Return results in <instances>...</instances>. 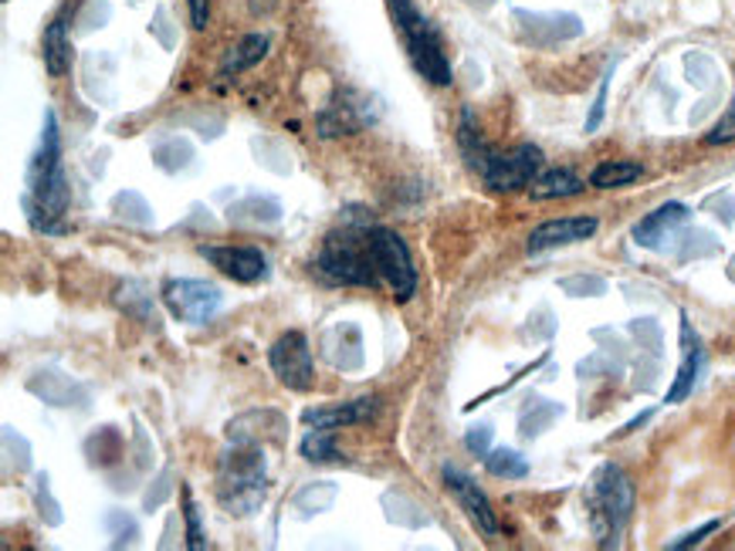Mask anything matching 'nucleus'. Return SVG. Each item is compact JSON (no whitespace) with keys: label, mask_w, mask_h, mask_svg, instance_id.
Returning <instances> with one entry per match:
<instances>
[{"label":"nucleus","mask_w":735,"mask_h":551,"mask_svg":"<svg viewBox=\"0 0 735 551\" xmlns=\"http://www.w3.org/2000/svg\"><path fill=\"white\" fill-rule=\"evenodd\" d=\"M630 332H633V338L641 342V348H648L651 356H661V325L654 322V318H637L633 325H630Z\"/></svg>","instance_id":"ea45409f"},{"label":"nucleus","mask_w":735,"mask_h":551,"mask_svg":"<svg viewBox=\"0 0 735 551\" xmlns=\"http://www.w3.org/2000/svg\"><path fill=\"white\" fill-rule=\"evenodd\" d=\"M183 518H187V548L201 551L207 541H204V528H201V511L193 505V494L183 490Z\"/></svg>","instance_id":"58836bf2"},{"label":"nucleus","mask_w":735,"mask_h":551,"mask_svg":"<svg viewBox=\"0 0 735 551\" xmlns=\"http://www.w3.org/2000/svg\"><path fill=\"white\" fill-rule=\"evenodd\" d=\"M709 145H725V142H735V91H732V102L725 109V116L715 122V129L705 136Z\"/></svg>","instance_id":"79ce46f5"},{"label":"nucleus","mask_w":735,"mask_h":551,"mask_svg":"<svg viewBox=\"0 0 735 551\" xmlns=\"http://www.w3.org/2000/svg\"><path fill=\"white\" fill-rule=\"evenodd\" d=\"M702 363H705V353H702V342L699 335L692 332V322L681 318V366H678V376L668 389V399L664 403H684L689 399V392L695 389V379L702 372Z\"/></svg>","instance_id":"f3484780"},{"label":"nucleus","mask_w":735,"mask_h":551,"mask_svg":"<svg viewBox=\"0 0 735 551\" xmlns=\"http://www.w3.org/2000/svg\"><path fill=\"white\" fill-rule=\"evenodd\" d=\"M163 302L170 309L173 318L180 322H190V325H204L211 322L221 305H224V294L217 284L211 281H198V278H173L163 284Z\"/></svg>","instance_id":"0eeeda50"},{"label":"nucleus","mask_w":735,"mask_h":551,"mask_svg":"<svg viewBox=\"0 0 735 551\" xmlns=\"http://www.w3.org/2000/svg\"><path fill=\"white\" fill-rule=\"evenodd\" d=\"M390 11H394V21L407 41V55H411L414 68L430 85H451V62L445 55V44H440V34L417 11L414 0H390Z\"/></svg>","instance_id":"39448f33"},{"label":"nucleus","mask_w":735,"mask_h":551,"mask_svg":"<svg viewBox=\"0 0 735 551\" xmlns=\"http://www.w3.org/2000/svg\"><path fill=\"white\" fill-rule=\"evenodd\" d=\"M715 528H718V521H709V525H702V528H699V531H689V534H684V538H678V541H671V544H668V548H671V551H681V548H692V544H699V541H705V538H709V534H712V531H715Z\"/></svg>","instance_id":"de8ad7c7"},{"label":"nucleus","mask_w":735,"mask_h":551,"mask_svg":"<svg viewBox=\"0 0 735 551\" xmlns=\"http://www.w3.org/2000/svg\"><path fill=\"white\" fill-rule=\"evenodd\" d=\"M187 4H190V21H193V28L204 31L207 21H211V0H187Z\"/></svg>","instance_id":"09e8293b"},{"label":"nucleus","mask_w":735,"mask_h":551,"mask_svg":"<svg viewBox=\"0 0 735 551\" xmlns=\"http://www.w3.org/2000/svg\"><path fill=\"white\" fill-rule=\"evenodd\" d=\"M34 508L47 528H58L65 521L62 505L52 497V480H47V474H34Z\"/></svg>","instance_id":"2f4dec72"},{"label":"nucleus","mask_w":735,"mask_h":551,"mask_svg":"<svg viewBox=\"0 0 735 551\" xmlns=\"http://www.w3.org/2000/svg\"><path fill=\"white\" fill-rule=\"evenodd\" d=\"M370 237H373V261H376L380 278L390 284L397 302H411L414 291H417V271H414V261H411V250H407L404 237L394 234V230H386V227H373Z\"/></svg>","instance_id":"423d86ee"},{"label":"nucleus","mask_w":735,"mask_h":551,"mask_svg":"<svg viewBox=\"0 0 735 551\" xmlns=\"http://www.w3.org/2000/svg\"><path fill=\"white\" fill-rule=\"evenodd\" d=\"M227 440L231 443H285L288 436V420L278 410H248L227 423Z\"/></svg>","instance_id":"4468645a"},{"label":"nucleus","mask_w":735,"mask_h":551,"mask_svg":"<svg viewBox=\"0 0 735 551\" xmlns=\"http://www.w3.org/2000/svg\"><path fill=\"white\" fill-rule=\"evenodd\" d=\"M689 217H692V210L684 204H664L633 227V240H637V247L664 250V240H671L678 234V227L689 224Z\"/></svg>","instance_id":"a211bd4d"},{"label":"nucleus","mask_w":735,"mask_h":551,"mask_svg":"<svg viewBox=\"0 0 735 551\" xmlns=\"http://www.w3.org/2000/svg\"><path fill=\"white\" fill-rule=\"evenodd\" d=\"M302 457L312 464H339V450L332 443V430H312L302 440Z\"/></svg>","instance_id":"473e14b6"},{"label":"nucleus","mask_w":735,"mask_h":551,"mask_svg":"<svg viewBox=\"0 0 735 551\" xmlns=\"http://www.w3.org/2000/svg\"><path fill=\"white\" fill-rule=\"evenodd\" d=\"M484 471L492 477H505V480H519L529 474V461L519 454V450H509V446H499V450H488L484 454Z\"/></svg>","instance_id":"c756f323"},{"label":"nucleus","mask_w":735,"mask_h":551,"mask_svg":"<svg viewBox=\"0 0 735 551\" xmlns=\"http://www.w3.org/2000/svg\"><path fill=\"white\" fill-rule=\"evenodd\" d=\"M113 214L126 224H136V227H153L157 224L153 207L146 204V196L136 193V190H122V193L113 196Z\"/></svg>","instance_id":"a878e982"},{"label":"nucleus","mask_w":735,"mask_h":551,"mask_svg":"<svg viewBox=\"0 0 735 551\" xmlns=\"http://www.w3.org/2000/svg\"><path fill=\"white\" fill-rule=\"evenodd\" d=\"M715 250H718V240L709 230H692V234H684V240H681V261L712 258Z\"/></svg>","instance_id":"4c0bfd02"},{"label":"nucleus","mask_w":735,"mask_h":551,"mask_svg":"<svg viewBox=\"0 0 735 551\" xmlns=\"http://www.w3.org/2000/svg\"><path fill=\"white\" fill-rule=\"evenodd\" d=\"M445 487L455 494L461 511L478 525V531H484L488 538L499 534V518H496V511H492V500L484 497V490H481L468 474H461L458 467H445Z\"/></svg>","instance_id":"ddd939ff"},{"label":"nucleus","mask_w":735,"mask_h":551,"mask_svg":"<svg viewBox=\"0 0 735 551\" xmlns=\"http://www.w3.org/2000/svg\"><path fill=\"white\" fill-rule=\"evenodd\" d=\"M201 255L231 281L237 284H255L268 278V258L258 247H201Z\"/></svg>","instance_id":"9b49d317"},{"label":"nucleus","mask_w":735,"mask_h":551,"mask_svg":"<svg viewBox=\"0 0 735 551\" xmlns=\"http://www.w3.org/2000/svg\"><path fill=\"white\" fill-rule=\"evenodd\" d=\"M4 457H8V467H18V471L31 467V443L14 426H4Z\"/></svg>","instance_id":"c9c22d12"},{"label":"nucleus","mask_w":735,"mask_h":551,"mask_svg":"<svg viewBox=\"0 0 735 551\" xmlns=\"http://www.w3.org/2000/svg\"><path fill=\"white\" fill-rule=\"evenodd\" d=\"M539 166H543V149L525 142V145L512 149V153H505V156L492 153V160H488L481 176H484V183L492 186V190H522V186H529L535 180Z\"/></svg>","instance_id":"1a4fd4ad"},{"label":"nucleus","mask_w":735,"mask_h":551,"mask_svg":"<svg viewBox=\"0 0 735 551\" xmlns=\"http://www.w3.org/2000/svg\"><path fill=\"white\" fill-rule=\"evenodd\" d=\"M560 417H563V407L553 403V399H532V407H529V410L522 413V420H519V433H522L525 440H535L539 433H546Z\"/></svg>","instance_id":"cd10ccee"},{"label":"nucleus","mask_w":735,"mask_h":551,"mask_svg":"<svg viewBox=\"0 0 735 551\" xmlns=\"http://www.w3.org/2000/svg\"><path fill=\"white\" fill-rule=\"evenodd\" d=\"M645 176V166L641 163H630V160H610V163H600L594 173H590V186L597 190H617V186H627L633 180Z\"/></svg>","instance_id":"bb28decb"},{"label":"nucleus","mask_w":735,"mask_h":551,"mask_svg":"<svg viewBox=\"0 0 735 551\" xmlns=\"http://www.w3.org/2000/svg\"><path fill=\"white\" fill-rule=\"evenodd\" d=\"M512 18H515L522 37L539 44V47H550V44H560V41H569V37L583 34V21L576 14H529V11H515Z\"/></svg>","instance_id":"dca6fc26"},{"label":"nucleus","mask_w":735,"mask_h":551,"mask_svg":"<svg viewBox=\"0 0 735 551\" xmlns=\"http://www.w3.org/2000/svg\"><path fill=\"white\" fill-rule=\"evenodd\" d=\"M465 446L471 450L475 457H481V461H484V454H488V450H492V426H488V423L471 426V430L465 433Z\"/></svg>","instance_id":"37998d69"},{"label":"nucleus","mask_w":735,"mask_h":551,"mask_svg":"<svg viewBox=\"0 0 735 551\" xmlns=\"http://www.w3.org/2000/svg\"><path fill=\"white\" fill-rule=\"evenodd\" d=\"M335 497H339V490H335L332 480H312V484H306V487L296 494V500H291V508L299 511V518H312V515H326V511H332Z\"/></svg>","instance_id":"393cba45"},{"label":"nucleus","mask_w":735,"mask_h":551,"mask_svg":"<svg viewBox=\"0 0 735 551\" xmlns=\"http://www.w3.org/2000/svg\"><path fill=\"white\" fill-rule=\"evenodd\" d=\"M167 24H170V21H167V11H157V18H153V24H150V31H153V34H160V37H163V44H167V47H173V37H170V31H167Z\"/></svg>","instance_id":"8fccbe9b"},{"label":"nucleus","mask_w":735,"mask_h":551,"mask_svg":"<svg viewBox=\"0 0 735 551\" xmlns=\"http://www.w3.org/2000/svg\"><path fill=\"white\" fill-rule=\"evenodd\" d=\"M610 75H614V68H607V75H604V82H600L597 102H594V109H590V119H586V132H597V129H600V122H604V109H607V88H610Z\"/></svg>","instance_id":"c03bdc74"},{"label":"nucleus","mask_w":735,"mask_h":551,"mask_svg":"<svg viewBox=\"0 0 735 551\" xmlns=\"http://www.w3.org/2000/svg\"><path fill=\"white\" fill-rule=\"evenodd\" d=\"M586 511L604 548L617 544L633 515V484L617 464H600L586 484Z\"/></svg>","instance_id":"7ed1b4c3"},{"label":"nucleus","mask_w":735,"mask_h":551,"mask_svg":"<svg viewBox=\"0 0 735 551\" xmlns=\"http://www.w3.org/2000/svg\"><path fill=\"white\" fill-rule=\"evenodd\" d=\"M560 288H563L569 298H600V294H607V281L597 278V274H573V278H563Z\"/></svg>","instance_id":"e433bc0d"},{"label":"nucleus","mask_w":735,"mask_h":551,"mask_svg":"<svg viewBox=\"0 0 735 551\" xmlns=\"http://www.w3.org/2000/svg\"><path fill=\"white\" fill-rule=\"evenodd\" d=\"M319 126H322V136H350V132L360 129V119L353 116V106H347V102L339 106L335 102L329 112H322Z\"/></svg>","instance_id":"72a5a7b5"},{"label":"nucleus","mask_w":735,"mask_h":551,"mask_svg":"<svg viewBox=\"0 0 735 551\" xmlns=\"http://www.w3.org/2000/svg\"><path fill=\"white\" fill-rule=\"evenodd\" d=\"M28 392L38 396L41 403L58 407V410H88V403H92L88 386L72 379L62 369H38V372H31L28 376Z\"/></svg>","instance_id":"9d476101"},{"label":"nucleus","mask_w":735,"mask_h":551,"mask_svg":"<svg viewBox=\"0 0 735 551\" xmlns=\"http://www.w3.org/2000/svg\"><path fill=\"white\" fill-rule=\"evenodd\" d=\"M85 457H88L92 467H103V471L116 467V464L126 457V440H122V433H119L116 426H99V430H95V433L85 440Z\"/></svg>","instance_id":"4be33fe9"},{"label":"nucleus","mask_w":735,"mask_h":551,"mask_svg":"<svg viewBox=\"0 0 735 551\" xmlns=\"http://www.w3.org/2000/svg\"><path fill=\"white\" fill-rule=\"evenodd\" d=\"M268 497L265 450L258 443H234L221 457L217 471V500L231 518H252L262 511Z\"/></svg>","instance_id":"f03ea898"},{"label":"nucleus","mask_w":735,"mask_h":551,"mask_svg":"<svg viewBox=\"0 0 735 551\" xmlns=\"http://www.w3.org/2000/svg\"><path fill=\"white\" fill-rule=\"evenodd\" d=\"M265 55H268V37H265V34H248V37H241V41L231 47V52H227V58L221 62V75L231 78V75L248 72V68H255Z\"/></svg>","instance_id":"5701e85b"},{"label":"nucleus","mask_w":735,"mask_h":551,"mask_svg":"<svg viewBox=\"0 0 735 551\" xmlns=\"http://www.w3.org/2000/svg\"><path fill=\"white\" fill-rule=\"evenodd\" d=\"M316 268H319L329 281H335V284H363V288H373L376 278H380V271H376V261H373V237H370L366 224H353V227L332 230V234L322 240Z\"/></svg>","instance_id":"20e7f679"},{"label":"nucleus","mask_w":735,"mask_h":551,"mask_svg":"<svg viewBox=\"0 0 735 551\" xmlns=\"http://www.w3.org/2000/svg\"><path fill=\"white\" fill-rule=\"evenodd\" d=\"M597 227H600L597 217H563V220H546V224H539V227L529 234L525 250H529V255H543V250H553V247L579 244V240H586V237H594Z\"/></svg>","instance_id":"2eb2a0df"},{"label":"nucleus","mask_w":735,"mask_h":551,"mask_svg":"<svg viewBox=\"0 0 735 551\" xmlns=\"http://www.w3.org/2000/svg\"><path fill=\"white\" fill-rule=\"evenodd\" d=\"M68 180L62 170V136H58V119L55 112H44V129H41V145L31 156L28 166V196L24 207L34 227L41 230H58V217L68 210Z\"/></svg>","instance_id":"f257e3e1"},{"label":"nucleus","mask_w":735,"mask_h":551,"mask_svg":"<svg viewBox=\"0 0 735 551\" xmlns=\"http://www.w3.org/2000/svg\"><path fill=\"white\" fill-rule=\"evenodd\" d=\"M376 410H380V399H376V396H363V399H353V403H335V407L306 410L302 420H306V426H312V430H339V426H353V423L373 420Z\"/></svg>","instance_id":"6ab92c4d"},{"label":"nucleus","mask_w":735,"mask_h":551,"mask_svg":"<svg viewBox=\"0 0 735 551\" xmlns=\"http://www.w3.org/2000/svg\"><path fill=\"white\" fill-rule=\"evenodd\" d=\"M72 58H75V52H72V41H68V21H65V14H58L44 31V68H47V75L52 78L68 75Z\"/></svg>","instance_id":"412c9836"},{"label":"nucleus","mask_w":735,"mask_h":551,"mask_svg":"<svg viewBox=\"0 0 735 551\" xmlns=\"http://www.w3.org/2000/svg\"><path fill=\"white\" fill-rule=\"evenodd\" d=\"M227 220L234 227H271L281 220V204L275 196H262V193H252L237 199V204L227 207Z\"/></svg>","instance_id":"aec40b11"},{"label":"nucleus","mask_w":735,"mask_h":551,"mask_svg":"<svg viewBox=\"0 0 735 551\" xmlns=\"http://www.w3.org/2000/svg\"><path fill=\"white\" fill-rule=\"evenodd\" d=\"M113 8L109 4H88V14L82 18V31H92V28H106Z\"/></svg>","instance_id":"49530a36"},{"label":"nucleus","mask_w":735,"mask_h":551,"mask_svg":"<svg viewBox=\"0 0 735 551\" xmlns=\"http://www.w3.org/2000/svg\"><path fill=\"white\" fill-rule=\"evenodd\" d=\"M170 494H173V471L167 467V471H163V474H160V477L153 480V487L146 490V497H142V508L153 515V511H157V508L163 505V500H167Z\"/></svg>","instance_id":"a19ab883"},{"label":"nucleus","mask_w":735,"mask_h":551,"mask_svg":"<svg viewBox=\"0 0 735 551\" xmlns=\"http://www.w3.org/2000/svg\"><path fill=\"white\" fill-rule=\"evenodd\" d=\"M529 190H532V199H566V196L583 193V180L569 170H550L543 176H535Z\"/></svg>","instance_id":"b1692460"},{"label":"nucleus","mask_w":735,"mask_h":551,"mask_svg":"<svg viewBox=\"0 0 735 551\" xmlns=\"http://www.w3.org/2000/svg\"><path fill=\"white\" fill-rule=\"evenodd\" d=\"M116 302H119V309L126 312V315H132V318H139V322H146V325H157L160 318H157V309H153V298L142 291V284H136V281H126L119 291H116Z\"/></svg>","instance_id":"c85d7f7f"},{"label":"nucleus","mask_w":735,"mask_h":551,"mask_svg":"<svg viewBox=\"0 0 735 551\" xmlns=\"http://www.w3.org/2000/svg\"><path fill=\"white\" fill-rule=\"evenodd\" d=\"M709 207L715 210V217L722 224H735V193H718L709 199Z\"/></svg>","instance_id":"a18cd8bd"},{"label":"nucleus","mask_w":735,"mask_h":551,"mask_svg":"<svg viewBox=\"0 0 735 551\" xmlns=\"http://www.w3.org/2000/svg\"><path fill=\"white\" fill-rule=\"evenodd\" d=\"M248 8H252L255 18H268V14H275L278 0H248Z\"/></svg>","instance_id":"3c124183"},{"label":"nucleus","mask_w":735,"mask_h":551,"mask_svg":"<svg viewBox=\"0 0 735 551\" xmlns=\"http://www.w3.org/2000/svg\"><path fill=\"white\" fill-rule=\"evenodd\" d=\"M268 363L281 386L306 392L312 386V348L302 332H285L268 353Z\"/></svg>","instance_id":"6e6552de"},{"label":"nucleus","mask_w":735,"mask_h":551,"mask_svg":"<svg viewBox=\"0 0 735 551\" xmlns=\"http://www.w3.org/2000/svg\"><path fill=\"white\" fill-rule=\"evenodd\" d=\"M153 163H157L163 173H180V170H187V166L193 163V145H190L187 139L173 136V139H167V142H160V145L153 149Z\"/></svg>","instance_id":"7c9ffc66"},{"label":"nucleus","mask_w":735,"mask_h":551,"mask_svg":"<svg viewBox=\"0 0 735 551\" xmlns=\"http://www.w3.org/2000/svg\"><path fill=\"white\" fill-rule=\"evenodd\" d=\"M725 274H728V281H732V284H735V258H732V261H728V271H725Z\"/></svg>","instance_id":"603ef678"},{"label":"nucleus","mask_w":735,"mask_h":551,"mask_svg":"<svg viewBox=\"0 0 735 551\" xmlns=\"http://www.w3.org/2000/svg\"><path fill=\"white\" fill-rule=\"evenodd\" d=\"M319 353L322 359L339 369V372H356L363 369V332L356 322H335L332 328L322 332L319 338Z\"/></svg>","instance_id":"f8f14e48"},{"label":"nucleus","mask_w":735,"mask_h":551,"mask_svg":"<svg viewBox=\"0 0 735 551\" xmlns=\"http://www.w3.org/2000/svg\"><path fill=\"white\" fill-rule=\"evenodd\" d=\"M103 525L113 531V548L136 544V538H139V525H136V518H132V515H126V511H119V508L106 511Z\"/></svg>","instance_id":"f704fd0d"}]
</instances>
